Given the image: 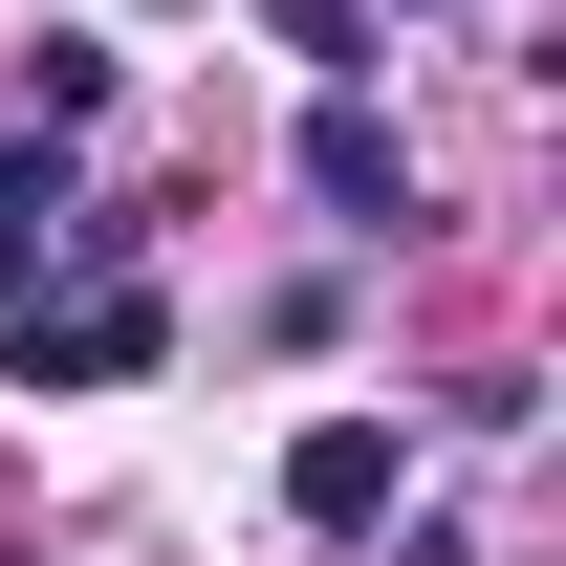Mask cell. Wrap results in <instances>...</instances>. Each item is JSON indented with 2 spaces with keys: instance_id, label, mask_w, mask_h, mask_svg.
<instances>
[{
  "instance_id": "1",
  "label": "cell",
  "mask_w": 566,
  "mask_h": 566,
  "mask_svg": "<svg viewBox=\"0 0 566 566\" xmlns=\"http://www.w3.org/2000/svg\"><path fill=\"white\" fill-rule=\"evenodd\" d=\"M0 327H22V392H109V370H153V349H175V305H153V283H87V305H0Z\"/></svg>"
},
{
  "instance_id": "2",
  "label": "cell",
  "mask_w": 566,
  "mask_h": 566,
  "mask_svg": "<svg viewBox=\"0 0 566 566\" xmlns=\"http://www.w3.org/2000/svg\"><path fill=\"white\" fill-rule=\"evenodd\" d=\"M392 480H415V436H392V415H305V436H283V501H305L327 545H349V523H392Z\"/></svg>"
},
{
  "instance_id": "3",
  "label": "cell",
  "mask_w": 566,
  "mask_h": 566,
  "mask_svg": "<svg viewBox=\"0 0 566 566\" xmlns=\"http://www.w3.org/2000/svg\"><path fill=\"white\" fill-rule=\"evenodd\" d=\"M305 197L349 218V240H392V218H415V153H392V109H370V87H327V109H305Z\"/></svg>"
},
{
  "instance_id": "4",
  "label": "cell",
  "mask_w": 566,
  "mask_h": 566,
  "mask_svg": "<svg viewBox=\"0 0 566 566\" xmlns=\"http://www.w3.org/2000/svg\"><path fill=\"white\" fill-rule=\"evenodd\" d=\"M262 22H283V44H305L327 87H370V0H262Z\"/></svg>"
}]
</instances>
